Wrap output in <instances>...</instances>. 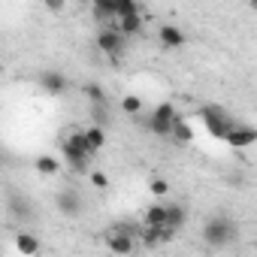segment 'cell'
I'll return each instance as SVG.
<instances>
[{"instance_id":"44dd1931","label":"cell","mask_w":257,"mask_h":257,"mask_svg":"<svg viewBox=\"0 0 257 257\" xmlns=\"http://www.w3.org/2000/svg\"><path fill=\"white\" fill-rule=\"evenodd\" d=\"M121 109H124L127 115H140V112H143V100H140L137 94H127V97H121Z\"/></svg>"},{"instance_id":"6da1fadb","label":"cell","mask_w":257,"mask_h":257,"mask_svg":"<svg viewBox=\"0 0 257 257\" xmlns=\"http://www.w3.org/2000/svg\"><path fill=\"white\" fill-rule=\"evenodd\" d=\"M236 236H239V227L230 215H212L203 224V242L209 248H227L236 242Z\"/></svg>"},{"instance_id":"d6986e66","label":"cell","mask_w":257,"mask_h":257,"mask_svg":"<svg viewBox=\"0 0 257 257\" xmlns=\"http://www.w3.org/2000/svg\"><path fill=\"white\" fill-rule=\"evenodd\" d=\"M115 10H118V22L131 19V16H140V4H134V0H115Z\"/></svg>"},{"instance_id":"4fadbf2b","label":"cell","mask_w":257,"mask_h":257,"mask_svg":"<svg viewBox=\"0 0 257 257\" xmlns=\"http://www.w3.org/2000/svg\"><path fill=\"white\" fill-rule=\"evenodd\" d=\"M143 224H146V227H167V206H164V203L149 206L146 215H143Z\"/></svg>"},{"instance_id":"ba28073f","label":"cell","mask_w":257,"mask_h":257,"mask_svg":"<svg viewBox=\"0 0 257 257\" xmlns=\"http://www.w3.org/2000/svg\"><path fill=\"white\" fill-rule=\"evenodd\" d=\"M91 16H94V22H97V25H103V28H112V25L118 22L115 0H97V4L91 7Z\"/></svg>"},{"instance_id":"7402d4cb","label":"cell","mask_w":257,"mask_h":257,"mask_svg":"<svg viewBox=\"0 0 257 257\" xmlns=\"http://www.w3.org/2000/svg\"><path fill=\"white\" fill-rule=\"evenodd\" d=\"M85 94L91 97V106H94V103H106V91H103V85H97V82H88V85H85Z\"/></svg>"},{"instance_id":"8fae6325","label":"cell","mask_w":257,"mask_h":257,"mask_svg":"<svg viewBox=\"0 0 257 257\" xmlns=\"http://www.w3.org/2000/svg\"><path fill=\"white\" fill-rule=\"evenodd\" d=\"M158 40H161L164 49H182V46H185V34H182L176 25H161Z\"/></svg>"},{"instance_id":"9a60e30c","label":"cell","mask_w":257,"mask_h":257,"mask_svg":"<svg viewBox=\"0 0 257 257\" xmlns=\"http://www.w3.org/2000/svg\"><path fill=\"white\" fill-rule=\"evenodd\" d=\"M185 221H188V209L179 206V203H170L167 206V227L179 230V227H185Z\"/></svg>"},{"instance_id":"4316f807","label":"cell","mask_w":257,"mask_h":257,"mask_svg":"<svg viewBox=\"0 0 257 257\" xmlns=\"http://www.w3.org/2000/svg\"><path fill=\"white\" fill-rule=\"evenodd\" d=\"M251 7H254V10H257V0H254V4H251Z\"/></svg>"},{"instance_id":"8992f818","label":"cell","mask_w":257,"mask_h":257,"mask_svg":"<svg viewBox=\"0 0 257 257\" xmlns=\"http://www.w3.org/2000/svg\"><path fill=\"white\" fill-rule=\"evenodd\" d=\"M61 149H64L67 158H88V161L94 158V152H91V146H88V140H85V131H73L70 137H64Z\"/></svg>"},{"instance_id":"7a4b0ae2","label":"cell","mask_w":257,"mask_h":257,"mask_svg":"<svg viewBox=\"0 0 257 257\" xmlns=\"http://www.w3.org/2000/svg\"><path fill=\"white\" fill-rule=\"evenodd\" d=\"M200 118H203V124H206L209 137L224 140V143H227V137L233 134V127H236V121H230L227 112H224L221 106H206V109L200 112Z\"/></svg>"},{"instance_id":"5bb4252c","label":"cell","mask_w":257,"mask_h":257,"mask_svg":"<svg viewBox=\"0 0 257 257\" xmlns=\"http://www.w3.org/2000/svg\"><path fill=\"white\" fill-rule=\"evenodd\" d=\"M16 248H19V254L34 257V254H40V239H37L34 233H19V236H16Z\"/></svg>"},{"instance_id":"52a82bcc","label":"cell","mask_w":257,"mask_h":257,"mask_svg":"<svg viewBox=\"0 0 257 257\" xmlns=\"http://www.w3.org/2000/svg\"><path fill=\"white\" fill-rule=\"evenodd\" d=\"M106 245H109V251L112 254H121V257H127V254H131L134 251V236L131 233H127V230H112L109 236H106Z\"/></svg>"},{"instance_id":"484cf974","label":"cell","mask_w":257,"mask_h":257,"mask_svg":"<svg viewBox=\"0 0 257 257\" xmlns=\"http://www.w3.org/2000/svg\"><path fill=\"white\" fill-rule=\"evenodd\" d=\"M46 7H49V10H61L64 4H61V0H46Z\"/></svg>"},{"instance_id":"ac0fdd59","label":"cell","mask_w":257,"mask_h":257,"mask_svg":"<svg viewBox=\"0 0 257 257\" xmlns=\"http://www.w3.org/2000/svg\"><path fill=\"white\" fill-rule=\"evenodd\" d=\"M34 167H37V173H40V176H55V173L61 170V164H58V158H52V155H40Z\"/></svg>"},{"instance_id":"7c38bea8","label":"cell","mask_w":257,"mask_h":257,"mask_svg":"<svg viewBox=\"0 0 257 257\" xmlns=\"http://www.w3.org/2000/svg\"><path fill=\"white\" fill-rule=\"evenodd\" d=\"M170 140H173L176 146H188V143H194V127H191L182 115H179L176 124H173V137H170Z\"/></svg>"},{"instance_id":"2e32d148","label":"cell","mask_w":257,"mask_h":257,"mask_svg":"<svg viewBox=\"0 0 257 257\" xmlns=\"http://www.w3.org/2000/svg\"><path fill=\"white\" fill-rule=\"evenodd\" d=\"M85 140H88V146H91V152L97 155L103 146H106V134H103V127H97V124H91V127H85Z\"/></svg>"},{"instance_id":"5b68a950","label":"cell","mask_w":257,"mask_h":257,"mask_svg":"<svg viewBox=\"0 0 257 257\" xmlns=\"http://www.w3.org/2000/svg\"><path fill=\"white\" fill-rule=\"evenodd\" d=\"M55 206H58V212H61V215H67V218H79V215H82V209H85L82 194H79V191H73V188L58 191Z\"/></svg>"},{"instance_id":"cb8c5ba5","label":"cell","mask_w":257,"mask_h":257,"mask_svg":"<svg viewBox=\"0 0 257 257\" xmlns=\"http://www.w3.org/2000/svg\"><path fill=\"white\" fill-rule=\"evenodd\" d=\"M149 191H152L155 197H167V194H170V185H167V182H161V179H155V182L149 185Z\"/></svg>"},{"instance_id":"603a6c76","label":"cell","mask_w":257,"mask_h":257,"mask_svg":"<svg viewBox=\"0 0 257 257\" xmlns=\"http://www.w3.org/2000/svg\"><path fill=\"white\" fill-rule=\"evenodd\" d=\"M88 164H91L88 158H67V167H70L73 173H79V176H82V173H88Z\"/></svg>"},{"instance_id":"ffe728a7","label":"cell","mask_w":257,"mask_h":257,"mask_svg":"<svg viewBox=\"0 0 257 257\" xmlns=\"http://www.w3.org/2000/svg\"><path fill=\"white\" fill-rule=\"evenodd\" d=\"M91 121H94L97 127H106V124H109V106H106V103H94V106H91Z\"/></svg>"},{"instance_id":"e0dca14e","label":"cell","mask_w":257,"mask_h":257,"mask_svg":"<svg viewBox=\"0 0 257 257\" xmlns=\"http://www.w3.org/2000/svg\"><path fill=\"white\" fill-rule=\"evenodd\" d=\"M118 31H121L124 37H140V34H143V16L121 19V22H118Z\"/></svg>"},{"instance_id":"9c48e42d","label":"cell","mask_w":257,"mask_h":257,"mask_svg":"<svg viewBox=\"0 0 257 257\" xmlns=\"http://www.w3.org/2000/svg\"><path fill=\"white\" fill-rule=\"evenodd\" d=\"M254 143H257V131H254V127H248V124H236L233 134L227 137V146H233V149H248Z\"/></svg>"},{"instance_id":"3957f363","label":"cell","mask_w":257,"mask_h":257,"mask_svg":"<svg viewBox=\"0 0 257 257\" xmlns=\"http://www.w3.org/2000/svg\"><path fill=\"white\" fill-rule=\"evenodd\" d=\"M176 118H179L176 106H173V103H161V106L149 115L146 127H149L155 137H173V124H176Z\"/></svg>"},{"instance_id":"277c9868","label":"cell","mask_w":257,"mask_h":257,"mask_svg":"<svg viewBox=\"0 0 257 257\" xmlns=\"http://www.w3.org/2000/svg\"><path fill=\"white\" fill-rule=\"evenodd\" d=\"M124 34L118 31V22L112 25V28H103L100 34H97V49L103 52V55H109L112 61H118L121 55H124Z\"/></svg>"},{"instance_id":"d4e9b609","label":"cell","mask_w":257,"mask_h":257,"mask_svg":"<svg viewBox=\"0 0 257 257\" xmlns=\"http://www.w3.org/2000/svg\"><path fill=\"white\" fill-rule=\"evenodd\" d=\"M91 185H94V188H100V191H103V188H106V185H109V179H106V173H100V170H94V173H91Z\"/></svg>"},{"instance_id":"30bf717a","label":"cell","mask_w":257,"mask_h":257,"mask_svg":"<svg viewBox=\"0 0 257 257\" xmlns=\"http://www.w3.org/2000/svg\"><path fill=\"white\" fill-rule=\"evenodd\" d=\"M67 85H70V82H67V76H64V73H58V70H46V73H40V88H43V91H49L52 97H55V94H64V91H67Z\"/></svg>"}]
</instances>
